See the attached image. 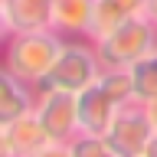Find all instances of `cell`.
I'll use <instances>...</instances> for the list:
<instances>
[{
    "mask_svg": "<svg viewBox=\"0 0 157 157\" xmlns=\"http://www.w3.org/2000/svg\"><path fill=\"white\" fill-rule=\"evenodd\" d=\"M29 157H72V147L69 144H56V141H46V144L39 147V151H33Z\"/></svg>",
    "mask_w": 157,
    "mask_h": 157,
    "instance_id": "5bb4252c",
    "label": "cell"
},
{
    "mask_svg": "<svg viewBox=\"0 0 157 157\" xmlns=\"http://www.w3.org/2000/svg\"><path fill=\"white\" fill-rule=\"evenodd\" d=\"M66 39L52 29H29V33H13L3 39V72L23 78L36 88L46 72L52 69L59 49Z\"/></svg>",
    "mask_w": 157,
    "mask_h": 157,
    "instance_id": "6da1fadb",
    "label": "cell"
},
{
    "mask_svg": "<svg viewBox=\"0 0 157 157\" xmlns=\"http://www.w3.org/2000/svg\"><path fill=\"white\" fill-rule=\"evenodd\" d=\"M33 111H36L43 131H46V141L69 144L82 131V124H78V95H72V92L39 88V98H36Z\"/></svg>",
    "mask_w": 157,
    "mask_h": 157,
    "instance_id": "5b68a950",
    "label": "cell"
},
{
    "mask_svg": "<svg viewBox=\"0 0 157 157\" xmlns=\"http://www.w3.org/2000/svg\"><path fill=\"white\" fill-rule=\"evenodd\" d=\"M144 10H147V0H95L88 39L98 43L101 36H108L121 23H128V20H134V17H144Z\"/></svg>",
    "mask_w": 157,
    "mask_h": 157,
    "instance_id": "30bf717a",
    "label": "cell"
},
{
    "mask_svg": "<svg viewBox=\"0 0 157 157\" xmlns=\"http://www.w3.org/2000/svg\"><path fill=\"white\" fill-rule=\"evenodd\" d=\"M0 29L3 39L13 33L49 29V0H0Z\"/></svg>",
    "mask_w": 157,
    "mask_h": 157,
    "instance_id": "9c48e42d",
    "label": "cell"
},
{
    "mask_svg": "<svg viewBox=\"0 0 157 157\" xmlns=\"http://www.w3.org/2000/svg\"><path fill=\"white\" fill-rule=\"evenodd\" d=\"M144 157H157V134L151 137V144H147V151H144Z\"/></svg>",
    "mask_w": 157,
    "mask_h": 157,
    "instance_id": "e0dca14e",
    "label": "cell"
},
{
    "mask_svg": "<svg viewBox=\"0 0 157 157\" xmlns=\"http://www.w3.org/2000/svg\"><path fill=\"white\" fill-rule=\"evenodd\" d=\"M101 137L115 151V157H144L147 144L154 137V124L147 118V108L141 101H128Z\"/></svg>",
    "mask_w": 157,
    "mask_h": 157,
    "instance_id": "277c9868",
    "label": "cell"
},
{
    "mask_svg": "<svg viewBox=\"0 0 157 157\" xmlns=\"http://www.w3.org/2000/svg\"><path fill=\"white\" fill-rule=\"evenodd\" d=\"M105 66H101V59H98V49L92 39H66L62 49H59L56 62L52 69L46 72V78L36 85L39 88H56V92H85L88 85H95L98 78H101Z\"/></svg>",
    "mask_w": 157,
    "mask_h": 157,
    "instance_id": "7a4b0ae2",
    "label": "cell"
},
{
    "mask_svg": "<svg viewBox=\"0 0 157 157\" xmlns=\"http://www.w3.org/2000/svg\"><path fill=\"white\" fill-rule=\"evenodd\" d=\"M121 101H118L108 85L98 78L95 85H88L85 92H78V124L85 134H105L108 124L115 121V115L121 111Z\"/></svg>",
    "mask_w": 157,
    "mask_h": 157,
    "instance_id": "8992f818",
    "label": "cell"
},
{
    "mask_svg": "<svg viewBox=\"0 0 157 157\" xmlns=\"http://www.w3.org/2000/svg\"><path fill=\"white\" fill-rule=\"evenodd\" d=\"M95 49L105 69H128L157 49V29L147 17H134L121 23L118 29H111L108 36H101L95 43Z\"/></svg>",
    "mask_w": 157,
    "mask_h": 157,
    "instance_id": "3957f363",
    "label": "cell"
},
{
    "mask_svg": "<svg viewBox=\"0 0 157 157\" xmlns=\"http://www.w3.org/2000/svg\"><path fill=\"white\" fill-rule=\"evenodd\" d=\"M95 0H49V29L62 39H88Z\"/></svg>",
    "mask_w": 157,
    "mask_h": 157,
    "instance_id": "ba28073f",
    "label": "cell"
},
{
    "mask_svg": "<svg viewBox=\"0 0 157 157\" xmlns=\"http://www.w3.org/2000/svg\"><path fill=\"white\" fill-rule=\"evenodd\" d=\"M36 98H39V92L29 82H23V78L0 69V121H13V118L33 111Z\"/></svg>",
    "mask_w": 157,
    "mask_h": 157,
    "instance_id": "8fae6325",
    "label": "cell"
},
{
    "mask_svg": "<svg viewBox=\"0 0 157 157\" xmlns=\"http://www.w3.org/2000/svg\"><path fill=\"white\" fill-rule=\"evenodd\" d=\"M131 72V85H134V101L147 105L157 98V49L147 52L144 59H137L134 66H128Z\"/></svg>",
    "mask_w": 157,
    "mask_h": 157,
    "instance_id": "7c38bea8",
    "label": "cell"
},
{
    "mask_svg": "<svg viewBox=\"0 0 157 157\" xmlns=\"http://www.w3.org/2000/svg\"><path fill=\"white\" fill-rule=\"evenodd\" d=\"M43 144H46V131L36 111H26L13 121H0V157H29Z\"/></svg>",
    "mask_w": 157,
    "mask_h": 157,
    "instance_id": "52a82bcc",
    "label": "cell"
},
{
    "mask_svg": "<svg viewBox=\"0 0 157 157\" xmlns=\"http://www.w3.org/2000/svg\"><path fill=\"white\" fill-rule=\"evenodd\" d=\"M69 147H72V157H115V151L108 147V141L101 134H85V131H78V134L69 141Z\"/></svg>",
    "mask_w": 157,
    "mask_h": 157,
    "instance_id": "4fadbf2b",
    "label": "cell"
},
{
    "mask_svg": "<svg viewBox=\"0 0 157 157\" xmlns=\"http://www.w3.org/2000/svg\"><path fill=\"white\" fill-rule=\"evenodd\" d=\"M144 17L154 23V29H157V0H147V10H144Z\"/></svg>",
    "mask_w": 157,
    "mask_h": 157,
    "instance_id": "9a60e30c",
    "label": "cell"
},
{
    "mask_svg": "<svg viewBox=\"0 0 157 157\" xmlns=\"http://www.w3.org/2000/svg\"><path fill=\"white\" fill-rule=\"evenodd\" d=\"M147 118H151V124H154V134H157V98H154V101H147Z\"/></svg>",
    "mask_w": 157,
    "mask_h": 157,
    "instance_id": "2e32d148",
    "label": "cell"
}]
</instances>
